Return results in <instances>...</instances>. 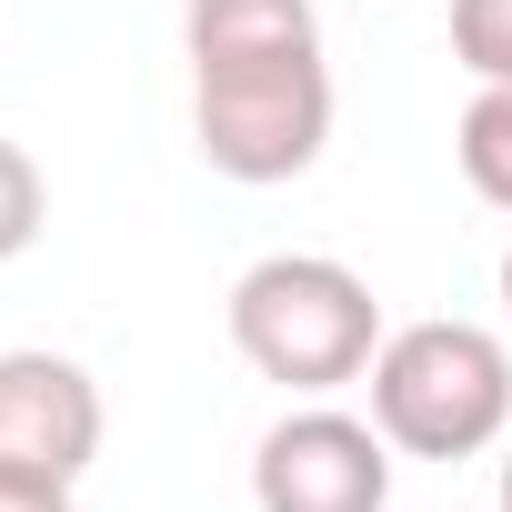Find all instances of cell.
<instances>
[{
  "mask_svg": "<svg viewBox=\"0 0 512 512\" xmlns=\"http://www.w3.org/2000/svg\"><path fill=\"white\" fill-rule=\"evenodd\" d=\"M502 512H512V452H502Z\"/></svg>",
  "mask_w": 512,
  "mask_h": 512,
  "instance_id": "obj_12",
  "label": "cell"
},
{
  "mask_svg": "<svg viewBox=\"0 0 512 512\" xmlns=\"http://www.w3.org/2000/svg\"><path fill=\"white\" fill-rule=\"evenodd\" d=\"M251 502L262 512H392V442L362 412L302 402L251 452Z\"/></svg>",
  "mask_w": 512,
  "mask_h": 512,
  "instance_id": "obj_4",
  "label": "cell"
},
{
  "mask_svg": "<svg viewBox=\"0 0 512 512\" xmlns=\"http://www.w3.org/2000/svg\"><path fill=\"white\" fill-rule=\"evenodd\" d=\"M0 512H71V482H51V472H11V462H0Z\"/></svg>",
  "mask_w": 512,
  "mask_h": 512,
  "instance_id": "obj_10",
  "label": "cell"
},
{
  "mask_svg": "<svg viewBox=\"0 0 512 512\" xmlns=\"http://www.w3.org/2000/svg\"><path fill=\"white\" fill-rule=\"evenodd\" d=\"M502 312H512V251H502Z\"/></svg>",
  "mask_w": 512,
  "mask_h": 512,
  "instance_id": "obj_11",
  "label": "cell"
},
{
  "mask_svg": "<svg viewBox=\"0 0 512 512\" xmlns=\"http://www.w3.org/2000/svg\"><path fill=\"white\" fill-rule=\"evenodd\" d=\"M292 41H322V11H312V0H181V51H191V61L292 51Z\"/></svg>",
  "mask_w": 512,
  "mask_h": 512,
  "instance_id": "obj_6",
  "label": "cell"
},
{
  "mask_svg": "<svg viewBox=\"0 0 512 512\" xmlns=\"http://www.w3.org/2000/svg\"><path fill=\"white\" fill-rule=\"evenodd\" d=\"M231 352L262 382L322 402V392L372 372L382 302H372V282L352 262H332V251H272V262H251L231 282Z\"/></svg>",
  "mask_w": 512,
  "mask_h": 512,
  "instance_id": "obj_1",
  "label": "cell"
},
{
  "mask_svg": "<svg viewBox=\"0 0 512 512\" xmlns=\"http://www.w3.org/2000/svg\"><path fill=\"white\" fill-rule=\"evenodd\" d=\"M372 422L412 462H472L512 432V352L482 322H402L372 352Z\"/></svg>",
  "mask_w": 512,
  "mask_h": 512,
  "instance_id": "obj_3",
  "label": "cell"
},
{
  "mask_svg": "<svg viewBox=\"0 0 512 512\" xmlns=\"http://www.w3.org/2000/svg\"><path fill=\"white\" fill-rule=\"evenodd\" d=\"M51 221V191H41V161L21 141H0V262H21Z\"/></svg>",
  "mask_w": 512,
  "mask_h": 512,
  "instance_id": "obj_8",
  "label": "cell"
},
{
  "mask_svg": "<svg viewBox=\"0 0 512 512\" xmlns=\"http://www.w3.org/2000/svg\"><path fill=\"white\" fill-rule=\"evenodd\" d=\"M452 61L472 81H512V0H452Z\"/></svg>",
  "mask_w": 512,
  "mask_h": 512,
  "instance_id": "obj_9",
  "label": "cell"
},
{
  "mask_svg": "<svg viewBox=\"0 0 512 512\" xmlns=\"http://www.w3.org/2000/svg\"><path fill=\"white\" fill-rule=\"evenodd\" d=\"M191 141L241 191L302 181L322 161V141H332V61H322V41L191 61Z\"/></svg>",
  "mask_w": 512,
  "mask_h": 512,
  "instance_id": "obj_2",
  "label": "cell"
},
{
  "mask_svg": "<svg viewBox=\"0 0 512 512\" xmlns=\"http://www.w3.org/2000/svg\"><path fill=\"white\" fill-rule=\"evenodd\" d=\"M101 452V382L71 352H0V462L81 482Z\"/></svg>",
  "mask_w": 512,
  "mask_h": 512,
  "instance_id": "obj_5",
  "label": "cell"
},
{
  "mask_svg": "<svg viewBox=\"0 0 512 512\" xmlns=\"http://www.w3.org/2000/svg\"><path fill=\"white\" fill-rule=\"evenodd\" d=\"M452 151H462V181H472L492 211H512V81H482V91H472Z\"/></svg>",
  "mask_w": 512,
  "mask_h": 512,
  "instance_id": "obj_7",
  "label": "cell"
}]
</instances>
